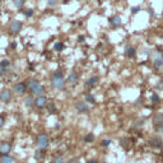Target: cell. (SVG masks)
I'll return each mask as SVG.
<instances>
[{
  "label": "cell",
  "instance_id": "obj_11",
  "mask_svg": "<svg viewBox=\"0 0 163 163\" xmlns=\"http://www.w3.org/2000/svg\"><path fill=\"white\" fill-rule=\"evenodd\" d=\"M27 91V83H17L14 85V92L15 93H18V94H22V93H24V92Z\"/></svg>",
  "mask_w": 163,
  "mask_h": 163
},
{
  "label": "cell",
  "instance_id": "obj_41",
  "mask_svg": "<svg viewBox=\"0 0 163 163\" xmlns=\"http://www.w3.org/2000/svg\"><path fill=\"white\" fill-rule=\"evenodd\" d=\"M161 149H162V153H163V144H162V146H161Z\"/></svg>",
  "mask_w": 163,
  "mask_h": 163
},
{
  "label": "cell",
  "instance_id": "obj_10",
  "mask_svg": "<svg viewBox=\"0 0 163 163\" xmlns=\"http://www.w3.org/2000/svg\"><path fill=\"white\" fill-rule=\"evenodd\" d=\"M75 108H77L78 112H83V113L89 111V106L87 105L85 102H82V101H79V102L75 103Z\"/></svg>",
  "mask_w": 163,
  "mask_h": 163
},
{
  "label": "cell",
  "instance_id": "obj_15",
  "mask_svg": "<svg viewBox=\"0 0 163 163\" xmlns=\"http://www.w3.org/2000/svg\"><path fill=\"white\" fill-rule=\"evenodd\" d=\"M97 82H98V77H97V75H93V77H91L88 80H87L85 87H93Z\"/></svg>",
  "mask_w": 163,
  "mask_h": 163
},
{
  "label": "cell",
  "instance_id": "obj_29",
  "mask_svg": "<svg viewBox=\"0 0 163 163\" xmlns=\"http://www.w3.org/2000/svg\"><path fill=\"white\" fill-rule=\"evenodd\" d=\"M56 4H57L56 0H47V5H48V7H50V8L56 7Z\"/></svg>",
  "mask_w": 163,
  "mask_h": 163
},
{
  "label": "cell",
  "instance_id": "obj_16",
  "mask_svg": "<svg viewBox=\"0 0 163 163\" xmlns=\"http://www.w3.org/2000/svg\"><path fill=\"white\" fill-rule=\"evenodd\" d=\"M149 143H150V145H152V146H162V144H163V143H162V140H161L158 137L152 138Z\"/></svg>",
  "mask_w": 163,
  "mask_h": 163
},
{
  "label": "cell",
  "instance_id": "obj_43",
  "mask_svg": "<svg viewBox=\"0 0 163 163\" xmlns=\"http://www.w3.org/2000/svg\"><path fill=\"white\" fill-rule=\"evenodd\" d=\"M0 3H2V0H0Z\"/></svg>",
  "mask_w": 163,
  "mask_h": 163
},
{
  "label": "cell",
  "instance_id": "obj_5",
  "mask_svg": "<svg viewBox=\"0 0 163 163\" xmlns=\"http://www.w3.org/2000/svg\"><path fill=\"white\" fill-rule=\"evenodd\" d=\"M47 98L45 96H42V94H40V96H37L36 97V100H35V106L38 108V110H42V108H45V107H47Z\"/></svg>",
  "mask_w": 163,
  "mask_h": 163
},
{
  "label": "cell",
  "instance_id": "obj_14",
  "mask_svg": "<svg viewBox=\"0 0 163 163\" xmlns=\"http://www.w3.org/2000/svg\"><path fill=\"white\" fill-rule=\"evenodd\" d=\"M45 155H46V152H45V149H38L36 152V154H35V158L37 159V161H41V159H43L45 158Z\"/></svg>",
  "mask_w": 163,
  "mask_h": 163
},
{
  "label": "cell",
  "instance_id": "obj_27",
  "mask_svg": "<svg viewBox=\"0 0 163 163\" xmlns=\"http://www.w3.org/2000/svg\"><path fill=\"white\" fill-rule=\"evenodd\" d=\"M0 66L2 68H5V69H8L10 66V61L9 60H3V61H0Z\"/></svg>",
  "mask_w": 163,
  "mask_h": 163
},
{
  "label": "cell",
  "instance_id": "obj_28",
  "mask_svg": "<svg viewBox=\"0 0 163 163\" xmlns=\"http://www.w3.org/2000/svg\"><path fill=\"white\" fill-rule=\"evenodd\" d=\"M52 163H65L64 157H63V155H57V157H55V159H54Z\"/></svg>",
  "mask_w": 163,
  "mask_h": 163
},
{
  "label": "cell",
  "instance_id": "obj_25",
  "mask_svg": "<svg viewBox=\"0 0 163 163\" xmlns=\"http://www.w3.org/2000/svg\"><path fill=\"white\" fill-rule=\"evenodd\" d=\"M13 4H14L18 9H20V8L24 5V0H13Z\"/></svg>",
  "mask_w": 163,
  "mask_h": 163
},
{
  "label": "cell",
  "instance_id": "obj_8",
  "mask_svg": "<svg viewBox=\"0 0 163 163\" xmlns=\"http://www.w3.org/2000/svg\"><path fill=\"white\" fill-rule=\"evenodd\" d=\"M10 100H12V92L9 89H3L0 92V102L8 103Z\"/></svg>",
  "mask_w": 163,
  "mask_h": 163
},
{
  "label": "cell",
  "instance_id": "obj_22",
  "mask_svg": "<svg viewBox=\"0 0 163 163\" xmlns=\"http://www.w3.org/2000/svg\"><path fill=\"white\" fill-rule=\"evenodd\" d=\"M85 102H89V103H94L96 98L92 93H85Z\"/></svg>",
  "mask_w": 163,
  "mask_h": 163
},
{
  "label": "cell",
  "instance_id": "obj_36",
  "mask_svg": "<svg viewBox=\"0 0 163 163\" xmlns=\"http://www.w3.org/2000/svg\"><path fill=\"white\" fill-rule=\"evenodd\" d=\"M148 12H149V14L152 15V17H153V15H154V12H153V8H149V9H148Z\"/></svg>",
  "mask_w": 163,
  "mask_h": 163
},
{
  "label": "cell",
  "instance_id": "obj_24",
  "mask_svg": "<svg viewBox=\"0 0 163 163\" xmlns=\"http://www.w3.org/2000/svg\"><path fill=\"white\" fill-rule=\"evenodd\" d=\"M64 48V45H63V42H55V45H54V50L57 51V52H60L61 50Z\"/></svg>",
  "mask_w": 163,
  "mask_h": 163
},
{
  "label": "cell",
  "instance_id": "obj_2",
  "mask_svg": "<svg viewBox=\"0 0 163 163\" xmlns=\"http://www.w3.org/2000/svg\"><path fill=\"white\" fill-rule=\"evenodd\" d=\"M27 85H28V88L31 89V92L33 94L36 96H40L42 94L43 92H45V88H43V85H41V83L37 79H33V78H31V79H27Z\"/></svg>",
  "mask_w": 163,
  "mask_h": 163
},
{
  "label": "cell",
  "instance_id": "obj_37",
  "mask_svg": "<svg viewBox=\"0 0 163 163\" xmlns=\"http://www.w3.org/2000/svg\"><path fill=\"white\" fill-rule=\"evenodd\" d=\"M163 87V83H158V84H155V88H158V89H161Z\"/></svg>",
  "mask_w": 163,
  "mask_h": 163
},
{
  "label": "cell",
  "instance_id": "obj_31",
  "mask_svg": "<svg viewBox=\"0 0 163 163\" xmlns=\"http://www.w3.org/2000/svg\"><path fill=\"white\" fill-rule=\"evenodd\" d=\"M111 144V140L110 139H105V140H102V146H108Z\"/></svg>",
  "mask_w": 163,
  "mask_h": 163
},
{
  "label": "cell",
  "instance_id": "obj_20",
  "mask_svg": "<svg viewBox=\"0 0 163 163\" xmlns=\"http://www.w3.org/2000/svg\"><path fill=\"white\" fill-rule=\"evenodd\" d=\"M14 162V158L12 155H3L2 157V163H13Z\"/></svg>",
  "mask_w": 163,
  "mask_h": 163
},
{
  "label": "cell",
  "instance_id": "obj_42",
  "mask_svg": "<svg viewBox=\"0 0 163 163\" xmlns=\"http://www.w3.org/2000/svg\"><path fill=\"white\" fill-rule=\"evenodd\" d=\"M162 82H163V74H162Z\"/></svg>",
  "mask_w": 163,
  "mask_h": 163
},
{
  "label": "cell",
  "instance_id": "obj_12",
  "mask_svg": "<svg viewBox=\"0 0 163 163\" xmlns=\"http://www.w3.org/2000/svg\"><path fill=\"white\" fill-rule=\"evenodd\" d=\"M125 55H126L128 57H134L135 55H137V50L133 47V46H125Z\"/></svg>",
  "mask_w": 163,
  "mask_h": 163
},
{
  "label": "cell",
  "instance_id": "obj_39",
  "mask_svg": "<svg viewBox=\"0 0 163 163\" xmlns=\"http://www.w3.org/2000/svg\"><path fill=\"white\" fill-rule=\"evenodd\" d=\"M15 47H17V43L13 42V43H12V48H15Z\"/></svg>",
  "mask_w": 163,
  "mask_h": 163
},
{
  "label": "cell",
  "instance_id": "obj_21",
  "mask_svg": "<svg viewBox=\"0 0 163 163\" xmlns=\"http://www.w3.org/2000/svg\"><path fill=\"white\" fill-rule=\"evenodd\" d=\"M22 13H23V15L26 18H31L35 12H33V9H24V10H22Z\"/></svg>",
  "mask_w": 163,
  "mask_h": 163
},
{
  "label": "cell",
  "instance_id": "obj_23",
  "mask_svg": "<svg viewBox=\"0 0 163 163\" xmlns=\"http://www.w3.org/2000/svg\"><path fill=\"white\" fill-rule=\"evenodd\" d=\"M84 142L85 143H92V142H93V140H94V135L93 134H92V133H89V134H87L85 135V137H84Z\"/></svg>",
  "mask_w": 163,
  "mask_h": 163
},
{
  "label": "cell",
  "instance_id": "obj_6",
  "mask_svg": "<svg viewBox=\"0 0 163 163\" xmlns=\"http://www.w3.org/2000/svg\"><path fill=\"white\" fill-rule=\"evenodd\" d=\"M22 27H23V24H22V22L17 20V19H14L10 22V26H9V29L12 31V33H18V32H20L22 29Z\"/></svg>",
  "mask_w": 163,
  "mask_h": 163
},
{
  "label": "cell",
  "instance_id": "obj_3",
  "mask_svg": "<svg viewBox=\"0 0 163 163\" xmlns=\"http://www.w3.org/2000/svg\"><path fill=\"white\" fill-rule=\"evenodd\" d=\"M36 144H37V146H38V148L46 149L47 146H48V144H50V139H48V137H47L46 134L41 133V134H38V135L36 137Z\"/></svg>",
  "mask_w": 163,
  "mask_h": 163
},
{
  "label": "cell",
  "instance_id": "obj_19",
  "mask_svg": "<svg viewBox=\"0 0 163 163\" xmlns=\"http://www.w3.org/2000/svg\"><path fill=\"white\" fill-rule=\"evenodd\" d=\"M68 82H69V83H73V84L77 83V82H78V74L75 72H72L69 74V77H68Z\"/></svg>",
  "mask_w": 163,
  "mask_h": 163
},
{
  "label": "cell",
  "instance_id": "obj_32",
  "mask_svg": "<svg viewBox=\"0 0 163 163\" xmlns=\"http://www.w3.org/2000/svg\"><path fill=\"white\" fill-rule=\"evenodd\" d=\"M7 72H8V70L5 69V68H2V66H0V75H4Z\"/></svg>",
  "mask_w": 163,
  "mask_h": 163
},
{
  "label": "cell",
  "instance_id": "obj_4",
  "mask_svg": "<svg viewBox=\"0 0 163 163\" xmlns=\"http://www.w3.org/2000/svg\"><path fill=\"white\" fill-rule=\"evenodd\" d=\"M153 65L155 69H161L163 66V54L161 51H153Z\"/></svg>",
  "mask_w": 163,
  "mask_h": 163
},
{
  "label": "cell",
  "instance_id": "obj_9",
  "mask_svg": "<svg viewBox=\"0 0 163 163\" xmlns=\"http://www.w3.org/2000/svg\"><path fill=\"white\" fill-rule=\"evenodd\" d=\"M108 22H110V24L112 27H115V28H117V27H121V24H122V20H121L120 15H112V17L108 19Z\"/></svg>",
  "mask_w": 163,
  "mask_h": 163
},
{
  "label": "cell",
  "instance_id": "obj_35",
  "mask_svg": "<svg viewBox=\"0 0 163 163\" xmlns=\"http://www.w3.org/2000/svg\"><path fill=\"white\" fill-rule=\"evenodd\" d=\"M84 40H85L84 36H79V37H78V42H84Z\"/></svg>",
  "mask_w": 163,
  "mask_h": 163
},
{
  "label": "cell",
  "instance_id": "obj_7",
  "mask_svg": "<svg viewBox=\"0 0 163 163\" xmlns=\"http://www.w3.org/2000/svg\"><path fill=\"white\" fill-rule=\"evenodd\" d=\"M10 150H12V144H10V143L4 142V143L0 144V157L8 155L10 153Z\"/></svg>",
  "mask_w": 163,
  "mask_h": 163
},
{
  "label": "cell",
  "instance_id": "obj_13",
  "mask_svg": "<svg viewBox=\"0 0 163 163\" xmlns=\"http://www.w3.org/2000/svg\"><path fill=\"white\" fill-rule=\"evenodd\" d=\"M153 124L154 125H162L163 124V113H155L153 116Z\"/></svg>",
  "mask_w": 163,
  "mask_h": 163
},
{
  "label": "cell",
  "instance_id": "obj_18",
  "mask_svg": "<svg viewBox=\"0 0 163 163\" xmlns=\"http://www.w3.org/2000/svg\"><path fill=\"white\" fill-rule=\"evenodd\" d=\"M24 105L27 107H32V106H35V98L32 96H27L26 98H24Z\"/></svg>",
  "mask_w": 163,
  "mask_h": 163
},
{
  "label": "cell",
  "instance_id": "obj_45",
  "mask_svg": "<svg viewBox=\"0 0 163 163\" xmlns=\"http://www.w3.org/2000/svg\"><path fill=\"white\" fill-rule=\"evenodd\" d=\"M0 36H2V35H0Z\"/></svg>",
  "mask_w": 163,
  "mask_h": 163
},
{
  "label": "cell",
  "instance_id": "obj_26",
  "mask_svg": "<svg viewBox=\"0 0 163 163\" xmlns=\"http://www.w3.org/2000/svg\"><path fill=\"white\" fill-rule=\"evenodd\" d=\"M150 101H152V103L159 102V96L157 94V93H153V94H152V97H150Z\"/></svg>",
  "mask_w": 163,
  "mask_h": 163
},
{
  "label": "cell",
  "instance_id": "obj_1",
  "mask_svg": "<svg viewBox=\"0 0 163 163\" xmlns=\"http://www.w3.org/2000/svg\"><path fill=\"white\" fill-rule=\"evenodd\" d=\"M65 83H66V82L64 80V73L61 70H55V72L52 73V77H51V85L55 89H61L65 87Z\"/></svg>",
  "mask_w": 163,
  "mask_h": 163
},
{
  "label": "cell",
  "instance_id": "obj_30",
  "mask_svg": "<svg viewBox=\"0 0 163 163\" xmlns=\"http://www.w3.org/2000/svg\"><path fill=\"white\" fill-rule=\"evenodd\" d=\"M140 10H142V8H140L139 5H138V7H133L131 8V14H137V13L140 12Z\"/></svg>",
  "mask_w": 163,
  "mask_h": 163
},
{
  "label": "cell",
  "instance_id": "obj_33",
  "mask_svg": "<svg viewBox=\"0 0 163 163\" xmlns=\"http://www.w3.org/2000/svg\"><path fill=\"white\" fill-rule=\"evenodd\" d=\"M4 122H5V121H4V117H3V116H0V129L4 126Z\"/></svg>",
  "mask_w": 163,
  "mask_h": 163
},
{
  "label": "cell",
  "instance_id": "obj_38",
  "mask_svg": "<svg viewBox=\"0 0 163 163\" xmlns=\"http://www.w3.org/2000/svg\"><path fill=\"white\" fill-rule=\"evenodd\" d=\"M88 163H98V162H97L96 159H91V161H88Z\"/></svg>",
  "mask_w": 163,
  "mask_h": 163
},
{
  "label": "cell",
  "instance_id": "obj_34",
  "mask_svg": "<svg viewBox=\"0 0 163 163\" xmlns=\"http://www.w3.org/2000/svg\"><path fill=\"white\" fill-rule=\"evenodd\" d=\"M158 133L163 134V124H162V125H158Z\"/></svg>",
  "mask_w": 163,
  "mask_h": 163
},
{
  "label": "cell",
  "instance_id": "obj_44",
  "mask_svg": "<svg viewBox=\"0 0 163 163\" xmlns=\"http://www.w3.org/2000/svg\"><path fill=\"white\" fill-rule=\"evenodd\" d=\"M103 163H106V162H103Z\"/></svg>",
  "mask_w": 163,
  "mask_h": 163
},
{
  "label": "cell",
  "instance_id": "obj_40",
  "mask_svg": "<svg viewBox=\"0 0 163 163\" xmlns=\"http://www.w3.org/2000/svg\"><path fill=\"white\" fill-rule=\"evenodd\" d=\"M75 162H77V161H69L68 163H75Z\"/></svg>",
  "mask_w": 163,
  "mask_h": 163
},
{
  "label": "cell",
  "instance_id": "obj_17",
  "mask_svg": "<svg viewBox=\"0 0 163 163\" xmlns=\"http://www.w3.org/2000/svg\"><path fill=\"white\" fill-rule=\"evenodd\" d=\"M47 111H48V113H51V115H55L56 111H57L55 103H54V102H48L47 103Z\"/></svg>",
  "mask_w": 163,
  "mask_h": 163
}]
</instances>
